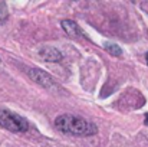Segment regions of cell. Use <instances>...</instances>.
Masks as SVG:
<instances>
[{
    "label": "cell",
    "mask_w": 148,
    "mask_h": 147,
    "mask_svg": "<svg viewBox=\"0 0 148 147\" xmlns=\"http://www.w3.org/2000/svg\"><path fill=\"white\" fill-rule=\"evenodd\" d=\"M145 59H147V63H148V52H147V55H145Z\"/></svg>",
    "instance_id": "obj_7"
},
{
    "label": "cell",
    "mask_w": 148,
    "mask_h": 147,
    "mask_svg": "<svg viewBox=\"0 0 148 147\" xmlns=\"http://www.w3.org/2000/svg\"><path fill=\"white\" fill-rule=\"evenodd\" d=\"M145 123H147V124H148V117H147V118H145Z\"/></svg>",
    "instance_id": "obj_8"
},
{
    "label": "cell",
    "mask_w": 148,
    "mask_h": 147,
    "mask_svg": "<svg viewBox=\"0 0 148 147\" xmlns=\"http://www.w3.org/2000/svg\"><path fill=\"white\" fill-rule=\"evenodd\" d=\"M0 126L13 133H23L29 128L27 120L9 110H0Z\"/></svg>",
    "instance_id": "obj_2"
},
{
    "label": "cell",
    "mask_w": 148,
    "mask_h": 147,
    "mask_svg": "<svg viewBox=\"0 0 148 147\" xmlns=\"http://www.w3.org/2000/svg\"><path fill=\"white\" fill-rule=\"evenodd\" d=\"M105 49H106L111 55H114V56H121V55H122L121 48H119L118 45H115V43H105Z\"/></svg>",
    "instance_id": "obj_6"
},
{
    "label": "cell",
    "mask_w": 148,
    "mask_h": 147,
    "mask_svg": "<svg viewBox=\"0 0 148 147\" xmlns=\"http://www.w3.org/2000/svg\"><path fill=\"white\" fill-rule=\"evenodd\" d=\"M27 75L39 85H42L43 88H53L55 87V81L48 72L42 71V69H36V68H30L27 71Z\"/></svg>",
    "instance_id": "obj_3"
},
{
    "label": "cell",
    "mask_w": 148,
    "mask_h": 147,
    "mask_svg": "<svg viewBox=\"0 0 148 147\" xmlns=\"http://www.w3.org/2000/svg\"><path fill=\"white\" fill-rule=\"evenodd\" d=\"M39 55L42 59L45 61H49V62H59L62 61V53L53 46H43V48L39 50Z\"/></svg>",
    "instance_id": "obj_4"
},
{
    "label": "cell",
    "mask_w": 148,
    "mask_h": 147,
    "mask_svg": "<svg viewBox=\"0 0 148 147\" xmlns=\"http://www.w3.org/2000/svg\"><path fill=\"white\" fill-rule=\"evenodd\" d=\"M55 126L58 130L72 136H94L98 133V128L94 123L71 114L59 115L55 120Z\"/></svg>",
    "instance_id": "obj_1"
},
{
    "label": "cell",
    "mask_w": 148,
    "mask_h": 147,
    "mask_svg": "<svg viewBox=\"0 0 148 147\" xmlns=\"http://www.w3.org/2000/svg\"><path fill=\"white\" fill-rule=\"evenodd\" d=\"M62 28L69 36L75 38V36H81L82 35V30L79 29V26L75 22H72V20H62Z\"/></svg>",
    "instance_id": "obj_5"
}]
</instances>
